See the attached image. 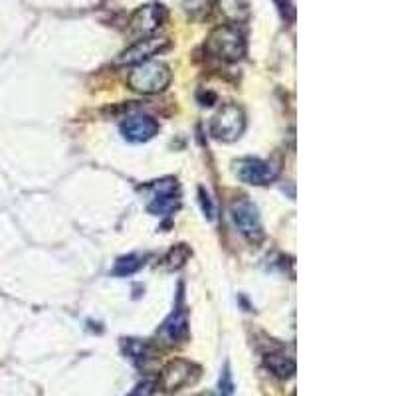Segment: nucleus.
Segmentation results:
<instances>
[{
  "label": "nucleus",
  "instance_id": "nucleus-1",
  "mask_svg": "<svg viewBox=\"0 0 396 396\" xmlns=\"http://www.w3.org/2000/svg\"><path fill=\"white\" fill-rule=\"evenodd\" d=\"M206 52L220 62H238L246 56V36L232 24L214 28L206 40Z\"/></svg>",
  "mask_w": 396,
  "mask_h": 396
},
{
  "label": "nucleus",
  "instance_id": "nucleus-2",
  "mask_svg": "<svg viewBox=\"0 0 396 396\" xmlns=\"http://www.w3.org/2000/svg\"><path fill=\"white\" fill-rule=\"evenodd\" d=\"M171 68L167 64L163 62H143L137 64L135 68L129 73L127 78V83L129 88L139 91V93H145V96H151V93H161L168 88L171 83Z\"/></svg>",
  "mask_w": 396,
  "mask_h": 396
},
{
  "label": "nucleus",
  "instance_id": "nucleus-3",
  "mask_svg": "<svg viewBox=\"0 0 396 396\" xmlns=\"http://www.w3.org/2000/svg\"><path fill=\"white\" fill-rule=\"evenodd\" d=\"M244 129H246V115L242 111V107H238L236 103H226L212 117L210 125H208L212 137L222 143L236 141L244 133Z\"/></svg>",
  "mask_w": 396,
  "mask_h": 396
},
{
  "label": "nucleus",
  "instance_id": "nucleus-4",
  "mask_svg": "<svg viewBox=\"0 0 396 396\" xmlns=\"http://www.w3.org/2000/svg\"><path fill=\"white\" fill-rule=\"evenodd\" d=\"M165 20H167V9L161 2L143 4L133 12L129 20V36H133L135 40L149 38L165 24Z\"/></svg>",
  "mask_w": 396,
  "mask_h": 396
},
{
  "label": "nucleus",
  "instance_id": "nucleus-5",
  "mask_svg": "<svg viewBox=\"0 0 396 396\" xmlns=\"http://www.w3.org/2000/svg\"><path fill=\"white\" fill-rule=\"evenodd\" d=\"M230 214H232V220L236 224L238 232L246 240L255 244V242H260L264 238V228H262V220H260L258 208L248 198H238L236 203L232 204Z\"/></svg>",
  "mask_w": 396,
  "mask_h": 396
},
{
  "label": "nucleus",
  "instance_id": "nucleus-6",
  "mask_svg": "<svg viewBox=\"0 0 396 396\" xmlns=\"http://www.w3.org/2000/svg\"><path fill=\"white\" fill-rule=\"evenodd\" d=\"M151 198L147 204V210L153 216H168L178 208L181 204V191L178 185L173 178H165V181H158L155 185L151 186Z\"/></svg>",
  "mask_w": 396,
  "mask_h": 396
},
{
  "label": "nucleus",
  "instance_id": "nucleus-7",
  "mask_svg": "<svg viewBox=\"0 0 396 396\" xmlns=\"http://www.w3.org/2000/svg\"><path fill=\"white\" fill-rule=\"evenodd\" d=\"M234 171H236V176L242 183L254 186L270 185V183L275 181V176H278V167L270 165L268 161L252 157L240 158L236 165H234Z\"/></svg>",
  "mask_w": 396,
  "mask_h": 396
},
{
  "label": "nucleus",
  "instance_id": "nucleus-8",
  "mask_svg": "<svg viewBox=\"0 0 396 396\" xmlns=\"http://www.w3.org/2000/svg\"><path fill=\"white\" fill-rule=\"evenodd\" d=\"M168 48L167 38H157V36H149V38H143L137 40L131 48H127L119 58L117 64H143L149 62L153 56H157L163 50Z\"/></svg>",
  "mask_w": 396,
  "mask_h": 396
},
{
  "label": "nucleus",
  "instance_id": "nucleus-9",
  "mask_svg": "<svg viewBox=\"0 0 396 396\" xmlns=\"http://www.w3.org/2000/svg\"><path fill=\"white\" fill-rule=\"evenodd\" d=\"M121 133L127 141L145 143L157 135L158 123L151 115H133L121 123Z\"/></svg>",
  "mask_w": 396,
  "mask_h": 396
},
{
  "label": "nucleus",
  "instance_id": "nucleus-10",
  "mask_svg": "<svg viewBox=\"0 0 396 396\" xmlns=\"http://www.w3.org/2000/svg\"><path fill=\"white\" fill-rule=\"evenodd\" d=\"M158 337L167 345L185 343L188 339V315L186 309H175L171 315L165 319V323L158 329Z\"/></svg>",
  "mask_w": 396,
  "mask_h": 396
},
{
  "label": "nucleus",
  "instance_id": "nucleus-11",
  "mask_svg": "<svg viewBox=\"0 0 396 396\" xmlns=\"http://www.w3.org/2000/svg\"><path fill=\"white\" fill-rule=\"evenodd\" d=\"M262 355H264V361L268 365V369L272 370L275 377L290 379L291 375L295 372V361L291 357H288V352H285L282 345L273 343L272 339L268 341V349H264Z\"/></svg>",
  "mask_w": 396,
  "mask_h": 396
},
{
  "label": "nucleus",
  "instance_id": "nucleus-12",
  "mask_svg": "<svg viewBox=\"0 0 396 396\" xmlns=\"http://www.w3.org/2000/svg\"><path fill=\"white\" fill-rule=\"evenodd\" d=\"M194 367L191 362L186 361H173L168 362L165 370H163V377H161V385L167 392H173V390H178L181 387H185L188 380L193 379V370Z\"/></svg>",
  "mask_w": 396,
  "mask_h": 396
},
{
  "label": "nucleus",
  "instance_id": "nucleus-13",
  "mask_svg": "<svg viewBox=\"0 0 396 396\" xmlns=\"http://www.w3.org/2000/svg\"><path fill=\"white\" fill-rule=\"evenodd\" d=\"M218 6L230 22H242L250 16V4L248 0H218Z\"/></svg>",
  "mask_w": 396,
  "mask_h": 396
},
{
  "label": "nucleus",
  "instance_id": "nucleus-14",
  "mask_svg": "<svg viewBox=\"0 0 396 396\" xmlns=\"http://www.w3.org/2000/svg\"><path fill=\"white\" fill-rule=\"evenodd\" d=\"M125 347V352L129 355V359L137 362V365H143L145 361H149L153 359V349H151L149 345L143 343V341H137V339H127V343H123Z\"/></svg>",
  "mask_w": 396,
  "mask_h": 396
},
{
  "label": "nucleus",
  "instance_id": "nucleus-15",
  "mask_svg": "<svg viewBox=\"0 0 396 396\" xmlns=\"http://www.w3.org/2000/svg\"><path fill=\"white\" fill-rule=\"evenodd\" d=\"M188 258H191L188 246H186V244H178V246L173 248V250L165 255L163 262H165V268H167V270H178V268L185 265V262Z\"/></svg>",
  "mask_w": 396,
  "mask_h": 396
},
{
  "label": "nucleus",
  "instance_id": "nucleus-16",
  "mask_svg": "<svg viewBox=\"0 0 396 396\" xmlns=\"http://www.w3.org/2000/svg\"><path fill=\"white\" fill-rule=\"evenodd\" d=\"M185 10L186 14L194 20H203L212 12V6H214V0H185Z\"/></svg>",
  "mask_w": 396,
  "mask_h": 396
},
{
  "label": "nucleus",
  "instance_id": "nucleus-17",
  "mask_svg": "<svg viewBox=\"0 0 396 396\" xmlns=\"http://www.w3.org/2000/svg\"><path fill=\"white\" fill-rule=\"evenodd\" d=\"M143 264H145V262H143V258H139V255H125V258H121V260L115 264L113 273L115 275H121V278H123V275H131V273L137 272Z\"/></svg>",
  "mask_w": 396,
  "mask_h": 396
},
{
  "label": "nucleus",
  "instance_id": "nucleus-18",
  "mask_svg": "<svg viewBox=\"0 0 396 396\" xmlns=\"http://www.w3.org/2000/svg\"><path fill=\"white\" fill-rule=\"evenodd\" d=\"M220 396H234V382H232V375H230L228 365H226V367H224V370H222Z\"/></svg>",
  "mask_w": 396,
  "mask_h": 396
},
{
  "label": "nucleus",
  "instance_id": "nucleus-19",
  "mask_svg": "<svg viewBox=\"0 0 396 396\" xmlns=\"http://www.w3.org/2000/svg\"><path fill=\"white\" fill-rule=\"evenodd\" d=\"M155 395V382L153 380H143L137 387L133 388L131 395L127 396H153Z\"/></svg>",
  "mask_w": 396,
  "mask_h": 396
},
{
  "label": "nucleus",
  "instance_id": "nucleus-20",
  "mask_svg": "<svg viewBox=\"0 0 396 396\" xmlns=\"http://www.w3.org/2000/svg\"><path fill=\"white\" fill-rule=\"evenodd\" d=\"M200 203H203V208L204 212L208 214V218H214V208H212V203H210V196L204 193V188H200Z\"/></svg>",
  "mask_w": 396,
  "mask_h": 396
},
{
  "label": "nucleus",
  "instance_id": "nucleus-21",
  "mask_svg": "<svg viewBox=\"0 0 396 396\" xmlns=\"http://www.w3.org/2000/svg\"><path fill=\"white\" fill-rule=\"evenodd\" d=\"M273 2L278 4V9L282 10L283 16L293 18V4H291L290 0H273Z\"/></svg>",
  "mask_w": 396,
  "mask_h": 396
}]
</instances>
